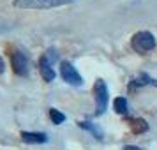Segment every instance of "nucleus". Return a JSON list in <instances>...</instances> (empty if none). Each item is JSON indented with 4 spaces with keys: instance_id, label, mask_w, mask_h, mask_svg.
<instances>
[{
    "instance_id": "11",
    "label": "nucleus",
    "mask_w": 157,
    "mask_h": 150,
    "mask_svg": "<svg viewBox=\"0 0 157 150\" xmlns=\"http://www.w3.org/2000/svg\"><path fill=\"white\" fill-rule=\"evenodd\" d=\"M131 124H132V131H134V133H145V131H147L145 120H131Z\"/></svg>"
},
{
    "instance_id": "4",
    "label": "nucleus",
    "mask_w": 157,
    "mask_h": 150,
    "mask_svg": "<svg viewBox=\"0 0 157 150\" xmlns=\"http://www.w3.org/2000/svg\"><path fill=\"white\" fill-rule=\"evenodd\" d=\"M60 74H62L64 81L65 83H69V85H72V87L83 85V78H81V74L76 71V67H74L71 62H62V64H60Z\"/></svg>"
},
{
    "instance_id": "9",
    "label": "nucleus",
    "mask_w": 157,
    "mask_h": 150,
    "mask_svg": "<svg viewBox=\"0 0 157 150\" xmlns=\"http://www.w3.org/2000/svg\"><path fill=\"white\" fill-rule=\"evenodd\" d=\"M113 108L117 113H127V101H125V97H117V99L113 101Z\"/></svg>"
},
{
    "instance_id": "5",
    "label": "nucleus",
    "mask_w": 157,
    "mask_h": 150,
    "mask_svg": "<svg viewBox=\"0 0 157 150\" xmlns=\"http://www.w3.org/2000/svg\"><path fill=\"white\" fill-rule=\"evenodd\" d=\"M13 69L18 76H27L29 74V58L21 51L13 53Z\"/></svg>"
},
{
    "instance_id": "8",
    "label": "nucleus",
    "mask_w": 157,
    "mask_h": 150,
    "mask_svg": "<svg viewBox=\"0 0 157 150\" xmlns=\"http://www.w3.org/2000/svg\"><path fill=\"white\" fill-rule=\"evenodd\" d=\"M78 125H79L81 129H86V131H90V133H92V134L95 136L97 140H102V138H104V133H102V129L97 127V125H95V124H92V122H79Z\"/></svg>"
},
{
    "instance_id": "10",
    "label": "nucleus",
    "mask_w": 157,
    "mask_h": 150,
    "mask_svg": "<svg viewBox=\"0 0 157 150\" xmlns=\"http://www.w3.org/2000/svg\"><path fill=\"white\" fill-rule=\"evenodd\" d=\"M50 118L55 124H64V120H65V115L62 113V111H58V110H55V108H51L50 110Z\"/></svg>"
},
{
    "instance_id": "14",
    "label": "nucleus",
    "mask_w": 157,
    "mask_h": 150,
    "mask_svg": "<svg viewBox=\"0 0 157 150\" xmlns=\"http://www.w3.org/2000/svg\"><path fill=\"white\" fill-rule=\"evenodd\" d=\"M0 72H4V60L0 58Z\"/></svg>"
},
{
    "instance_id": "3",
    "label": "nucleus",
    "mask_w": 157,
    "mask_h": 150,
    "mask_svg": "<svg viewBox=\"0 0 157 150\" xmlns=\"http://www.w3.org/2000/svg\"><path fill=\"white\" fill-rule=\"evenodd\" d=\"M94 90H95V102H97L95 115L99 117V115H102L104 111H106L108 102H109V92H108V87H106V83H104L102 79H97V81H95Z\"/></svg>"
},
{
    "instance_id": "6",
    "label": "nucleus",
    "mask_w": 157,
    "mask_h": 150,
    "mask_svg": "<svg viewBox=\"0 0 157 150\" xmlns=\"http://www.w3.org/2000/svg\"><path fill=\"white\" fill-rule=\"evenodd\" d=\"M21 140L25 143H46L48 141V134L46 133H30V131H25V133H21Z\"/></svg>"
},
{
    "instance_id": "7",
    "label": "nucleus",
    "mask_w": 157,
    "mask_h": 150,
    "mask_svg": "<svg viewBox=\"0 0 157 150\" xmlns=\"http://www.w3.org/2000/svg\"><path fill=\"white\" fill-rule=\"evenodd\" d=\"M53 64H50L46 58L41 57V62H39V69H41V74H43V78L46 81H53L55 79V69L51 67Z\"/></svg>"
},
{
    "instance_id": "13",
    "label": "nucleus",
    "mask_w": 157,
    "mask_h": 150,
    "mask_svg": "<svg viewBox=\"0 0 157 150\" xmlns=\"http://www.w3.org/2000/svg\"><path fill=\"white\" fill-rule=\"evenodd\" d=\"M124 150H141V148H140V147H134V145H125Z\"/></svg>"
},
{
    "instance_id": "2",
    "label": "nucleus",
    "mask_w": 157,
    "mask_h": 150,
    "mask_svg": "<svg viewBox=\"0 0 157 150\" xmlns=\"http://www.w3.org/2000/svg\"><path fill=\"white\" fill-rule=\"evenodd\" d=\"M131 44H132V50L134 51H138V53H147V51L155 48V37L152 36L150 32L143 30V32H138V34L132 36Z\"/></svg>"
},
{
    "instance_id": "1",
    "label": "nucleus",
    "mask_w": 157,
    "mask_h": 150,
    "mask_svg": "<svg viewBox=\"0 0 157 150\" xmlns=\"http://www.w3.org/2000/svg\"><path fill=\"white\" fill-rule=\"evenodd\" d=\"M74 0H14L13 6L16 9H27V11H43V9H53L60 6L72 4Z\"/></svg>"
},
{
    "instance_id": "12",
    "label": "nucleus",
    "mask_w": 157,
    "mask_h": 150,
    "mask_svg": "<svg viewBox=\"0 0 157 150\" xmlns=\"http://www.w3.org/2000/svg\"><path fill=\"white\" fill-rule=\"evenodd\" d=\"M13 27H14V23H11V21H0V34H6V32H9Z\"/></svg>"
}]
</instances>
